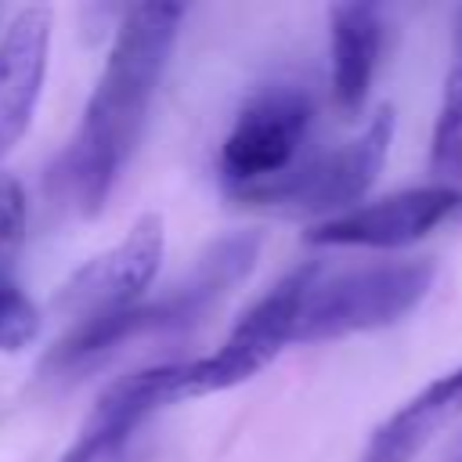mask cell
Wrapping results in <instances>:
<instances>
[{"label":"cell","instance_id":"1","mask_svg":"<svg viewBox=\"0 0 462 462\" xmlns=\"http://www.w3.org/2000/svg\"><path fill=\"white\" fill-rule=\"evenodd\" d=\"M180 4H137L116 25L79 126L54 166V184L79 217H97L108 206L144 134L180 32Z\"/></svg>","mask_w":462,"mask_h":462},{"label":"cell","instance_id":"2","mask_svg":"<svg viewBox=\"0 0 462 462\" xmlns=\"http://www.w3.org/2000/svg\"><path fill=\"white\" fill-rule=\"evenodd\" d=\"M256 249H260L256 235H245V231L213 242L209 253L195 263V271L184 282H177L173 289H166L162 296L141 300L137 307H130L126 314H119L112 321L65 328V336L54 343L47 365L61 368V372H72V368L94 365L97 357H105V354H112L123 343H134L141 336L195 325L202 314H209L253 271Z\"/></svg>","mask_w":462,"mask_h":462},{"label":"cell","instance_id":"3","mask_svg":"<svg viewBox=\"0 0 462 462\" xmlns=\"http://www.w3.org/2000/svg\"><path fill=\"white\" fill-rule=\"evenodd\" d=\"M433 278L437 263L430 256L372 260L339 271H325L318 260H310L292 343H328L354 332L386 328L422 303Z\"/></svg>","mask_w":462,"mask_h":462},{"label":"cell","instance_id":"4","mask_svg":"<svg viewBox=\"0 0 462 462\" xmlns=\"http://www.w3.org/2000/svg\"><path fill=\"white\" fill-rule=\"evenodd\" d=\"M314 134V97L296 79H278L245 97L217 152L224 195L260 206L303 159Z\"/></svg>","mask_w":462,"mask_h":462},{"label":"cell","instance_id":"5","mask_svg":"<svg viewBox=\"0 0 462 462\" xmlns=\"http://www.w3.org/2000/svg\"><path fill=\"white\" fill-rule=\"evenodd\" d=\"M310 274V260L296 263L289 274H282L227 332V339L195 361H173L170 365V397L191 401L206 393H220L231 386L249 383L260 375L289 343L296 332V310H300V292Z\"/></svg>","mask_w":462,"mask_h":462},{"label":"cell","instance_id":"6","mask_svg":"<svg viewBox=\"0 0 462 462\" xmlns=\"http://www.w3.org/2000/svg\"><path fill=\"white\" fill-rule=\"evenodd\" d=\"M393 144V108L379 105L361 134L350 141L310 152L263 202L260 209H274L282 217H310L314 224L332 220L365 202L368 188L375 184L386 155Z\"/></svg>","mask_w":462,"mask_h":462},{"label":"cell","instance_id":"7","mask_svg":"<svg viewBox=\"0 0 462 462\" xmlns=\"http://www.w3.org/2000/svg\"><path fill=\"white\" fill-rule=\"evenodd\" d=\"M166 256V227L159 213H144L130 231L87 260L54 296V310L69 318V328L97 325L137 307L155 282Z\"/></svg>","mask_w":462,"mask_h":462},{"label":"cell","instance_id":"8","mask_svg":"<svg viewBox=\"0 0 462 462\" xmlns=\"http://www.w3.org/2000/svg\"><path fill=\"white\" fill-rule=\"evenodd\" d=\"M462 209V188L455 184H422L404 188L372 202H361L332 220L310 224L303 231L307 245L321 249H408L433 235Z\"/></svg>","mask_w":462,"mask_h":462},{"label":"cell","instance_id":"9","mask_svg":"<svg viewBox=\"0 0 462 462\" xmlns=\"http://www.w3.org/2000/svg\"><path fill=\"white\" fill-rule=\"evenodd\" d=\"M54 11L43 4L22 7L0 32V162L22 144L40 105L51 65Z\"/></svg>","mask_w":462,"mask_h":462},{"label":"cell","instance_id":"10","mask_svg":"<svg viewBox=\"0 0 462 462\" xmlns=\"http://www.w3.org/2000/svg\"><path fill=\"white\" fill-rule=\"evenodd\" d=\"M173 404L170 397V365H152L116 379L83 419L76 440L61 451L58 462H116L130 433L159 408Z\"/></svg>","mask_w":462,"mask_h":462},{"label":"cell","instance_id":"11","mask_svg":"<svg viewBox=\"0 0 462 462\" xmlns=\"http://www.w3.org/2000/svg\"><path fill=\"white\" fill-rule=\"evenodd\" d=\"M386 25L375 4L328 7V54H332V105L343 119H357L383 54Z\"/></svg>","mask_w":462,"mask_h":462},{"label":"cell","instance_id":"12","mask_svg":"<svg viewBox=\"0 0 462 462\" xmlns=\"http://www.w3.org/2000/svg\"><path fill=\"white\" fill-rule=\"evenodd\" d=\"M462 411V365L426 383L390 419H383L361 462H411Z\"/></svg>","mask_w":462,"mask_h":462},{"label":"cell","instance_id":"13","mask_svg":"<svg viewBox=\"0 0 462 462\" xmlns=\"http://www.w3.org/2000/svg\"><path fill=\"white\" fill-rule=\"evenodd\" d=\"M430 173L437 184H455L462 180V7L455 14L451 29V61L444 72V90L430 134Z\"/></svg>","mask_w":462,"mask_h":462},{"label":"cell","instance_id":"14","mask_svg":"<svg viewBox=\"0 0 462 462\" xmlns=\"http://www.w3.org/2000/svg\"><path fill=\"white\" fill-rule=\"evenodd\" d=\"M29 227L25 188L14 173H0V285L14 282V263Z\"/></svg>","mask_w":462,"mask_h":462},{"label":"cell","instance_id":"15","mask_svg":"<svg viewBox=\"0 0 462 462\" xmlns=\"http://www.w3.org/2000/svg\"><path fill=\"white\" fill-rule=\"evenodd\" d=\"M43 318L18 282L0 285V354H14L36 343Z\"/></svg>","mask_w":462,"mask_h":462},{"label":"cell","instance_id":"16","mask_svg":"<svg viewBox=\"0 0 462 462\" xmlns=\"http://www.w3.org/2000/svg\"><path fill=\"white\" fill-rule=\"evenodd\" d=\"M116 462H123V458H116Z\"/></svg>","mask_w":462,"mask_h":462}]
</instances>
